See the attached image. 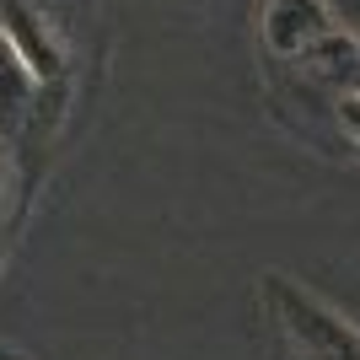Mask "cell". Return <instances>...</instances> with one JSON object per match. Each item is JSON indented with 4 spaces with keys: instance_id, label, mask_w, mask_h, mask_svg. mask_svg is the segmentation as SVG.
Listing matches in <instances>:
<instances>
[{
    "instance_id": "cell-1",
    "label": "cell",
    "mask_w": 360,
    "mask_h": 360,
    "mask_svg": "<svg viewBox=\"0 0 360 360\" xmlns=\"http://www.w3.org/2000/svg\"><path fill=\"white\" fill-rule=\"evenodd\" d=\"M264 307L301 360H360V323L290 274H264Z\"/></svg>"
},
{
    "instance_id": "cell-2",
    "label": "cell",
    "mask_w": 360,
    "mask_h": 360,
    "mask_svg": "<svg viewBox=\"0 0 360 360\" xmlns=\"http://www.w3.org/2000/svg\"><path fill=\"white\" fill-rule=\"evenodd\" d=\"M258 32L280 60H339L355 44L339 32V16L328 0H264Z\"/></svg>"
},
{
    "instance_id": "cell-3",
    "label": "cell",
    "mask_w": 360,
    "mask_h": 360,
    "mask_svg": "<svg viewBox=\"0 0 360 360\" xmlns=\"http://www.w3.org/2000/svg\"><path fill=\"white\" fill-rule=\"evenodd\" d=\"M0 44L27 65V75L38 81V86H49V81H60V75H65L60 32L49 27L44 11L27 6V0H0Z\"/></svg>"
},
{
    "instance_id": "cell-4",
    "label": "cell",
    "mask_w": 360,
    "mask_h": 360,
    "mask_svg": "<svg viewBox=\"0 0 360 360\" xmlns=\"http://www.w3.org/2000/svg\"><path fill=\"white\" fill-rule=\"evenodd\" d=\"M339 124H345V135H349V140L360 146V86L339 97Z\"/></svg>"
},
{
    "instance_id": "cell-5",
    "label": "cell",
    "mask_w": 360,
    "mask_h": 360,
    "mask_svg": "<svg viewBox=\"0 0 360 360\" xmlns=\"http://www.w3.org/2000/svg\"><path fill=\"white\" fill-rule=\"evenodd\" d=\"M328 6H333V16H339V32L360 44V0H328Z\"/></svg>"
},
{
    "instance_id": "cell-6",
    "label": "cell",
    "mask_w": 360,
    "mask_h": 360,
    "mask_svg": "<svg viewBox=\"0 0 360 360\" xmlns=\"http://www.w3.org/2000/svg\"><path fill=\"white\" fill-rule=\"evenodd\" d=\"M11 210V162H6V150H0V221Z\"/></svg>"
},
{
    "instance_id": "cell-7",
    "label": "cell",
    "mask_w": 360,
    "mask_h": 360,
    "mask_svg": "<svg viewBox=\"0 0 360 360\" xmlns=\"http://www.w3.org/2000/svg\"><path fill=\"white\" fill-rule=\"evenodd\" d=\"M349 75L360 81V44H355V60H349Z\"/></svg>"
}]
</instances>
